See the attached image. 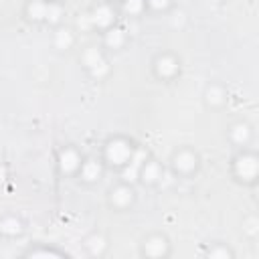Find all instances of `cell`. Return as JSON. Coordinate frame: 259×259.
<instances>
[{"label":"cell","instance_id":"6da1fadb","mask_svg":"<svg viewBox=\"0 0 259 259\" xmlns=\"http://www.w3.org/2000/svg\"><path fill=\"white\" fill-rule=\"evenodd\" d=\"M136 146L132 144V140L123 138V136H115V138H109L103 146V164L109 166V168H121L130 162L132 154H134Z\"/></svg>","mask_w":259,"mask_h":259},{"label":"cell","instance_id":"7a4b0ae2","mask_svg":"<svg viewBox=\"0 0 259 259\" xmlns=\"http://www.w3.org/2000/svg\"><path fill=\"white\" fill-rule=\"evenodd\" d=\"M233 176L243 184H255L259 178V156L255 152L243 150L233 158Z\"/></svg>","mask_w":259,"mask_h":259},{"label":"cell","instance_id":"3957f363","mask_svg":"<svg viewBox=\"0 0 259 259\" xmlns=\"http://www.w3.org/2000/svg\"><path fill=\"white\" fill-rule=\"evenodd\" d=\"M170 162H172V170L178 176H192L198 170V166H200L198 154L192 152V150H188V148H182V150L174 152V156H172Z\"/></svg>","mask_w":259,"mask_h":259},{"label":"cell","instance_id":"277c9868","mask_svg":"<svg viewBox=\"0 0 259 259\" xmlns=\"http://www.w3.org/2000/svg\"><path fill=\"white\" fill-rule=\"evenodd\" d=\"M170 241L166 235L162 233H152L148 235L144 241H142V255L144 257H150V259H162V257H168L170 255Z\"/></svg>","mask_w":259,"mask_h":259},{"label":"cell","instance_id":"5b68a950","mask_svg":"<svg viewBox=\"0 0 259 259\" xmlns=\"http://www.w3.org/2000/svg\"><path fill=\"white\" fill-rule=\"evenodd\" d=\"M87 18H89L91 28H97V30L103 32V30H107L109 26L115 24L117 12H115V8H113L111 4L101 2V4H95V6L91 8V12L87 14Z\"/></svg>","mask_w":259,"mask_h":259},{"label":"cell","instance_id":"8992f818","mask_svg":"<svg viewBox=\"0 0 259 259\" xmlns=\"http://www.w3.org/2000/svg\"><path fill=\"white\" fill-rule=\"evenodd\" d=\"M152 67H154V75H156L160 81H172V79H176V75L180 73V61H178V57L172 55V53H160V55L154 59Z\"/></svg>","mask_w":259,"mask_h":259},{"label":"cell","instance_id":"52a82bcc","mask_svg":"<svg viewBox=\"0 0 259 259\" xmlns=\"http://www.w3.org/2000/svg\"><path fill=\"white\" fill-rule=\"evenodd\" d=\"M81 162H83V158H81L79 150L73 148V146L61 148L59 154H57V168H59V172L63 176H75L79 172Z\"/></svg>","mask_w":259,"mask_h":259},{"label":"cell","instance_id":"ba28073f","mask_svg":"<svg viewBox=\"0 0 259 259\" xmlns=\"http://www.w3.org/2000/svg\"><path fill=\"white\" fill-rule=\"evenodd\" d=\"M109 204L115 208V210H127L134 206L136 202V190H134V184H127V182H119L115 184L111 190H109Z\"/></svg>","mask_w":259,"mask_h":259},{"label":"cell","instance_id":"9c48e42d","mask_svg":"<svg viewBox=\"0 0 259 259\" xmlns=\"http://www.w3.org/2000/svg\"><path fill=\"white\" fill-rule=\"evenodd\" d=\"M103 172H105V164H103V160H97V158H85V160L81 162V166H79L77 176H79V180L85 182V184H95V182L101 180Z\"/></svg>","mask_w":259,"mask_h":259},{"label":"cell","instance_id":"30bf717a","mask_svg":"<svg viewBox=\"0 0 259 259\" xmlns=\"http://www.w3.org/2000/svg\"><path fill=\"white\" fill-rule=\"evenodd\" d=\"M146 158H148V152H146L144 148H136L134 154H132V158H130V162L119 168V170H121V182H127V184L138 182L140 168H142V164L146 162Z\"/></svg>","mask_w":259,"mask_h":259},{"label":"cell","instance_id":"8fae6325","mask_svg":"<svg viewBox=\"0 0 259 259\" xmlns=\"http://www.w3.org/2000/svg\"><path fill=\"white\" fill-rule=\"evenodd\" d=\"M162 176H164L162 164H160L158 160H154V158H146V162H144L142 168H140L138 180H140L142 184H146V186H156L158 182H162Z\"/></svg>","mask_w":259,"mask_h":259},{"label":"cell","instance_id":"7c38bea8","mask_svg":"<svg viewBox=\"0 0 259 259\" xmlns=\"http://www.w3.org/2000/svg\"><path fill=\"white\" fill-rule=\"evenodd\" d=\"M227 99H229V93H227V89L221 83L206 85V89H204V103H206V107L221 109V107L227 105Z\"/></svg>","mask_w":259,"mask_h":259},{"label":"cell","instance_id":"4fadbf2b","mask_svg":"<svg viewBox=\"0 0 259 259\" xmlns=\"http://www.w3.org/2000/svg\"><path fill=\"white\" fill-rule=\"evenodd\" d=\"M229 140L239 146V148H245L251 144L253 140V127L247 123V121H235L231 127H229Z\"/></svg>","mask_w":259,"mask_h":259},{"label":"cell","instance_id":"5bb4252c","mask_svg":"<svg viewBox=\"0 0 259 259\" xmlns=\"http://www.w3.org/2000/svg\"><path fill=\"white\" fill-rule=\"evenodd\" d=\"M83 247H85V251H87L89 257H103V255L107 253L109 243H107V237H105V235H101V233H91V235L85 237Z\"/></svg>","mask_w":259,"mask_h":259},{"label":"cell","instance_id":"9a60e30c","mask_svg":"<svg viewBox=\"0 0 259 259\" xmlns=\"http://www.w3.org/2000/svg\"><path fill=\"white\" fill-rule=\"evenodd\" d=\"M127 42V34L121 26L113 24L109 26L107 30H103V47L109 49V51H119L123 49V45Z\"/></svg>","mask_w":259,"mask_h":259},{"label":"cell","instance_id":"2e32d148","mask_svg":"<svg viewBox=\"0 0 259 259\" xmlns=\"http://www.w3.org/2000/svg\"><path fill=\"white\" fill-rule=\"evenodd\" d=\"M47 8H49V0H28L26 6H24V16H26V20H30V22L45 24Z\"/></svg>","mask_w":259,"mask_h":259},{"label":"cell","instance_id":"e0dca14e","mask_svg":"<svg viewBox=\"0 0 259 259\" xmlns=\"http://www.w3.org/2000/svg\"><path fill=\"white\" fill-rule=\"evenodd\" d=\"M73 45H75V32L63 24L57 26L53 32V47L57 51H69Z\"/></svg>","mask_w":259,"mask_h":259},{"label":"cell","instance_id":"ac0fdd59","mask_svg":"<svg viewBox=\"0 0 259 259\" xmlns=\"http://www.w3.org/2000/svg\"><path fill=\"white\" fill-rule=\"evenodd\" d=\"M22 221L16 214H4L0 217V235L2 237H18L22 233Z\"/></svg>","mask_w":259,"mask_h":259},{"label":"cell","instance_id":"d6986e66","mask_svg":"<svg viewBox=\"0 0 259 259\" xmlns=\"http://www.w3.org/2000/svg\"><path fill=\"white\" fill-rule=\"evenodd\" d=\"M105 59V53H103V49L101 47H97V45H89L83 53H81V63H83V67L89 71L91 67H95L99 61H103Z\"/></svg>","mask_w":259,"mask_h":259},{"label":"cell","instance_id":"ffe728a7","mask_svg":"<svg viewBox=\"0 0 259 259\" xmlns=\"http://www.w3.org/2000/svg\"><path fill=\"white\" fill-rule=\"evenodd\" d=\"M65 18V6L63 2H55V0H49V8H47V18H45V24H51V26H61Z\"/></svg>","mask_w":259,"mask_h":259},{"label":"cell","instance_id":"44dd1931","mask_svg":"<svg viewBox=\"0 0 259 259\" xmlns=\"http://www.w3.org/2000/svg\"><path fill=\"white\" fill-rule=\"evenodd\" d=\"M119 10H121L123 16L138 18V16H142L148 8H146V0H119Z\"/></svg>","mask_w":259,"mask_h":259},{"label":"cell","instance_id":"7402d4cb","mask_svg":"<svg viewBox=\"0 0 259 259\" xmlns=\"http://www.w3.org/2000/svg\"><path fill=\"white\" fill-rule=\"evenodd\" d=\"M206 257H208V259H233L235 253H233V249H229L227 245H223V243H214L212 247H208Z\"/></svg>","mask_w":259,"mask_h":259},{"label":"cell","instance_id":"603a6c76","mask_svg":"<svg viewBox=\"0 0 259 259\" xmlns=\"http://www.w3.org/2000/svg\"><path fill=\"white\" fill-rule=\"evenodd\" d=\"M109 71H111V67H109V61H107V57L103 59V61H99L95 67H91L87 73H89V77L91 79H95V81H101V79H105L107 75H109Z\"/></svg>","mask_w":259,"mask_h":259},{"label":"cell","instance_id":"cb8c5ba5","mask_svg":"<svg viewBox=\"0 0 259 259\" xmlns=\"http://www.w3.org/2000/svg\"><path fill=\"white\" fill-rule=\"evenodd\" d=\"M26 257H65V253L57 249H47V247H34L26 251Z\"/></svg>","mask_w":259,"mask_h":259},{"label":"cell","instance_id":"d4e9b609","mask_svg":"<svg viewBox=\"0 0 259 259\" xmlns=\"http://www.w3.org/2000/svg\"><path fill=\"white\" fill-rule=\"evenodd\" d=\"M174 0H146V8L154 12H168L172 8Z\"/></svg>","mask_w":259,"mask_h":259},{"label":"cell","instance_id":"484cf974","mask_svg":"<svg viewBox=\"0 0 259 259\" xmlns=\"http://www.w3.org/2000/svg\"><path fill=\"white\" fill-rule=\"evenodd\" d=\"M245 231H247V235H251V237H255L257 235V219H247V223H245V227H243Z\"/></svg>","mask_w":259,"mask_h":259},{"label":"cell","instance_id":"4316f807","mask_svg":"<svg viewBox=\"0 0 259 259\" xmlns=\"http://www.w3.org/2000/svg\"><path fill=\"white\" fill-rule=\"evenodd\" d=\"M8 178V170H6V164H0V184Z\"/></svg>","mask_w":259,"mask_h":259},{"label":"cell","instance_id":"83f0119b","mask_svg":"<svg viewBox=\"0 0 259 259\" xmlns=\"http://www.w3.org/2000/svg\"><path fill=\"white\" fill-rule=\"evenodd\" d=\"M0 164H4V154H2V150H0Z\"/></svg>","mask_w":259,"mask_h":259},{"label":"cell","instance_id":"f1b7e54d","mask_svg":"<svg viewBox=\"0 0 259 259\" xmlns=\"http://www.w3.org/2000/svg\"><path fill=\"white\" fill-rule=\"evenodd\" d=\"M55 2H65V0H55Z\"/></svg>","mask_w":259,"mask_h":259}]
</instances>
